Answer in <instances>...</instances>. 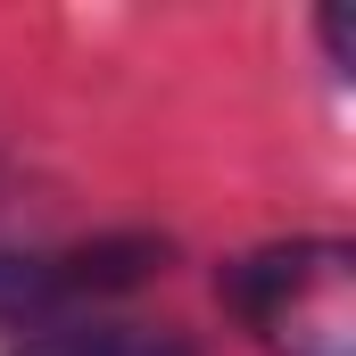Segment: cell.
Masks as SVG:
<instances>
[{
  "instance_id": "obj_3",
  "label": "cell",
  "mask_w": 356,
  "mask_h": 356,
  "mask_svg": "<svg viewBox=\"0 0 356 356\" xmlns=\"http://www.w3.org/2000/svg\"><path fill=\"white\" fill-rule=\"evenodd\" d=\"M17 356H199L182 332H149V323H67V332H42Z\"/></svg>"
},
{
  "instance_id": "obj_2",
  "label": "cell",
  "mask_w": 356,
  "mask_h": 356,
  "mask_svg": "<svg viewBox=\"0 0 356 356\" xmlns=\"http://www.w3.org/2000/svg\"><path fill=\"white\" fill-rule=\"evenodd\" d=\"M158 266H166L158 232H108V241H67V249H0V323L25 340L91 323L108 298L141 290Z\"/></svg>"
},
{
  "instance_id": "obj_1",
  "label": "cell",
  "mask_w": 356,
  "mask_h": 356,
  "mask_svg": "<svg viewBox=\"0 0 356 356\" xmlns=\"http://www.w3.org/2000/svg\"><path fill=\"white\" fill-rule=\"evenodd\" d=\"M224 298L266 356H356V249L332 232H298L232 257Z\"/></svg>"
}]
</instances>
